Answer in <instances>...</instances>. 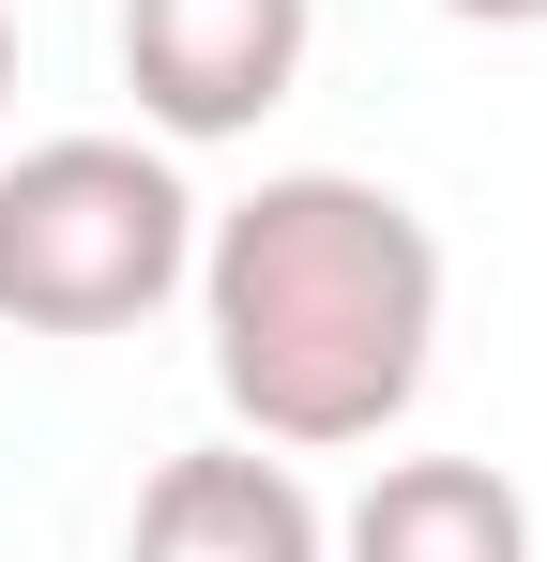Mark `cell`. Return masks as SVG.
Returning a JSON list of instances; mask_svg holds the SVG:
<instances>
[{
    "mask_svg": "<svg viewBox=\"0 0 547 562\" xmlns=\"http://www.w3.org/2000/svg\"><path fill=\"white\" fill-rule=\"evenodd\" d=\"M198 319H213V395L274 457H350L411 426L426 350H442V228L365 168H274L198 228Z\"/></svg>",
    "mask_w": 547,
    "mask_h": 562,
    "instance_id": "obj_1",
    "label": "cell"
},
{
    "mask_svg": "<svg viewBox=\"0 0 547 562\" xmlns=\"http://www.w3.org/2000/svg\"><path fill=\"white\" fill-rule=\"evenodd\" d=\"M198 274V198L153 137H31L0 168V319L15 335H137Z\"/></svg>",
    "mask_w": 547,
    "mask_h": 562,
    "instance_id": "obj_2",
    "label": "cell"
},
{
    "mask_svg": "<svg viewBox=\"0 0 547 562\" xmlns=\"http://www.w3.org/2000/svg\"><path fill=\"white\" fill-rule=\"evenodd\" d=\"M304 46H320V0H122V92L182 153L259 137L304 77Z\"/></svg>",
    "mask_w": 547,
    "mask_h": 562,
    "instance_id": "obj_3",
    "label": "cell"
},
{
    "mask_svg": "<svg viewBox=\"0 0 547 562\" xmlns=\"http://www.w3.org/2000/svg\"><path fill=\"white\" fill-rule=\"evenodd\" d=\"M122 562H335V517L304 502V471L274 441H198L137 486Z\"/></svg>",
    "mask_w": 547,
    "mask_h": 562,
    "instance_id": "obj_4",
    "label": "cell"
},
{
    "mask_svg": "<svg viewBox=\"0 0 547 562\" xmlns=\"http://www.w3.org/2000/svg\"><path fill=\"white\" fill-rule=\"evenodd\" d=\"M335 562H533V502L487 457H380L335 517Z\"/></svg>",
    "mask_w": 547,
    "mask_h": 562,
    "instance_id": "obj_5",
    "label": "cell"
},
{
    "mask_svg": "<svg viewBox=\"0 0 547 562\" xmlns=\"http://www.w3.org/2000/svg\"><path fill=\"white\" fill-rule=\"evenodd\" d=\"M456 31H547V0H442Z\"/></svg>",
    "mask_w": 547,
    "mask_h": 562,
    "instance_id": "obj_6",
    "label": "cell"
},
{
    "mask_svg": "<svg viewBox=\"0 0 547 562\" xmlns=\"http://www.w3.org/2000/svg\"><path fill=\"white\" fill-rule=\"evenodd\" d=\"M0 122H15V15H0Z\"/></svg>",
    "mask_w": 547,
    "mask_h": 562,
    "instance_id": "obj_7",
    "label": "cell"
}]
</instances>
